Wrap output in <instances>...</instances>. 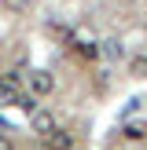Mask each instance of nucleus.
<instances>
[{
	"label": "nucleus",
	"instance_id": "nucleus-1",
	"mask_svg": "<svg viewBox=\"0 0 147 150\" xmlns=\"http://www.w3.org/2000/svg\"><path fill=\"white\" fill-rule=\"evenodd\" d=\"M19 95H22V77L19 73H4L0 77V106H19Z\"/></svg>",
	"mask_w": 147,
	"mask_h": 150
},
{
	"label": "nucleus",
	"instance_id": "nucleus-2",
	"mask_svg": "<svg viewBox=\"0 0 147 150\" xmlns=\"http://www.w3.org/2000/svg\"><path fill=\"white\" fill-rule=\"evenodd\" d=\"M26 88H29V95H51L55 77H51L48 70H29L26 73Z\"/></svg>",
	"mask_w": 147,
	"mask_h": 150
},
{
	"label": "nucleus",
	"instance_id": "nucleus-3",
	"mask_svg": "<svg viewBox=\"0 0 147 150\" xmlns=\"http://www.w3.org/2000/svg\"><path fill=\"white\" fill-rule=\"evenodd\" d=\"M44 150H77V139L66 128H51L48 136H44Z\"/></svg>",
	"mask_w": 147,
	"mask_h": 150
},
{
	"label": "nucleus",
	"instance_id": "nucleus-4",
	"mask_svg": "<svg viewBox=\"0 0 147 150\" xmlns=\"http://www.w3.org/2000/svg\"><path fill=\"white\" fill-rule=\"evenodd\" d=\"M29 125H33V132H37V136H48L51 128H59V125H55V117H51L48 110H29Z\"/></svg>",
	"mask_w": 147,
	"mask_h": 150
},
{
	"label": "nucleus",
	"instance_id": "nucleus-5",
	"mask_svg": "<svg viewBox=\"0 0 147 150\" xmlns=\"http://www.w3.org/2000/svg\"><path fill=\"white\" fill-rule=\"evenodd\" d=\"M103 55H107V59H118V55H121V44H118V40H103Z\"/></svg>",
	"mask_w": 147,
	"mask_h": 150
},
{
	"label": "nucleus",
	"instance_id": "nucleus-6",
	"mask_svg": "<svg viewBox=\"0 0 147 150\" xmlns=\"http://www.w3.org/2000/svg\"><path fill=\"white\" fill-rule=\"evenodd\" d=\"M132 73L147 77V55H136V59H132Z\"/></svg>",
	"mask_w": 147,
	"mask_h": 150
},
{
	"label": "nucleus",
	"instance_id": "nucleus-7",
	"mask_svg": "<svg viewBox=\"0 0 147 150\" xmlns=\"http://www.w3.org/2000/svg\"><path fill=\"white\" fill-rule=\"evenodd\" d=\"M7 7H11V11H29V4H33V0H4Z\"/></svg>",
	"mask_w": 147,
	"mask_h": 150
},
{
	"label": "nucleus",
	"instance_id": "nucleus-8",
	"mask_svg": "<svg viewBox=\"0 0 147 150\" xmlns=\"http://www.w3.org/2000/svg\"><path fill=\"white\" fill-rule=\"evenodd\" d=\"M125 136H129V139H140V136H143V128H140V125H129V128H125Z\"/></svg>",
	"mask_w": 147,
	"mask_h": 150
},
{
	"label": "nucleus",
	"instance_id": "nucleus-9",
	"mask_svg": "<svg viewBox=\"0 0 147 150\" xmlns=\"http://www.w3.org/2000/svg\"><path fill=\"white\" fill-rule=\"evenodd\" d=\"M0 150H15V146H11V139H4V136H0Z\"/></svg>",
	"mask_w": 147,
	"mask_h": 150
},
{
	"label": "nucleus",
	"instance_id": "nucleus-10",
	"mask_svg": "<svg viewBox=\"0 0 147 150\" xmlns=\"http://www.w3.org/2000/svg\"><path fill=\"white\" fill-rule=\"evenodd\" d=\"M121 4H129V0H121Z\"/></svg>",
	"mask_w": 147,
	"mask_h": 150
}]
</instances>
